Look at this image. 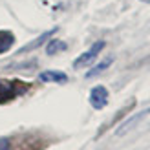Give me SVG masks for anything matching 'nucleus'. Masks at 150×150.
Masks as SVG:
<instances>
[{"mask_svg": "<svg viewBox=\"0 0 150 150\" xmlns=\"http://www.w3.org/2000/svg\"><path fill=\"white\" fill-rule=\"evenodd\" d=\"M103 48H104V42H103V40H97L88 51L81 53L77 59H75V61H73V68H82V66H88L90 62H93V61H95V57L101 53V50H103Z\"/></svg>", "mask_w": 150, "mask_h": 150, "instance_id": "obj_1", "label": "nucleus"}, {"mask_svg": "<svg viewBox=\"0 0 150 150\" xmlns=\"http://www.w3.org/2000/svg\"><path fill=\"white\" fill-rule=\"evenodd\" d=\"M90 104L95 110H103L108 104V90L104 86H95L90 92Z\"/></svg>", "mask_w": 150, "mask_h": 150, "instance_id": "obj_2", "label": "nucleus"}, {"mask_svg": "<svg viewBox=\"0 0 150 150\" xmlns=\"http://www.w3.org/2000/svg\"><path fill=\"white\" fill-rule=\"evenodd\" d=\"M39 79L42 82H57V84H62V82L68 81V75L64 71H57V70H48V71H42L39 75Z\"/></svg>", "mask_w": 150, "mask_h": 150, "instance_id": "obj_3", "label": "nucleus"}, {"mask_svg": "<svg viewBox=\"0 0 150 150\" xmlns=\"http://www.w3.org/2000/svg\"><path fill=\"white\" fill-rule=\"evenodd\" d=\"M66 48H68V46H66V42L53 39V40H50V44L46 46V51H48V55H55V53H59V51H64Z\"/></svg>", "mask_w": 150, "mask_h": 150, "instance_id": "obj_4", "label": "nucleus"}, {"mask_svg": "<svg viewBox=\"0 0 150 150\" xmlns=\"http://www.w3.org/2000/svg\"><path fill=\"white\" fill-rule=\"evenodd\" d=\"M13 35L11 33H7V31H0V53H4V51H7L11 48V44H13Z\"/></svg>", "mask_w": 150, "mask_h": 150, "instance_id": "obj_5", "label": "nucleus"}, {"mask_svg": "<svg viewBox=\"0 0 150 150\" xmlns=\"http://www.w3.org/2000/svg\"><path fill=\"white\" fill-rule=\"evenodd\" d=\"M110 64H112V59H106V61L99 62V64H97V66H95L93 70H90V71L86 73V77H93V75H99L101 71H104V70H106V68H108Z\"/></svg>", "mask_w": 150, "mask_h": 150, "instance_id": "obj_6", "label": "nucleus"}, {"mask_svg": "<svg viewBox=\"0 0 150 150\" xmlns=\"http://www.w3.org/2000/svg\"><path fill=\"white\" fill-rule=\"evenodd\" d=\"M51 33H53V31H48V33H44V35L40 37V39H37V40H33L31 44H29V46H26V48H24V51H28V50H31V48H37V46H40V44H42L44 40H46V39H48V37H50Z\"/></svg>", "mask_w": 150, "mask_h": 150, "instance_id": "obj_7", "label": "nucleus"}, {"mask_svg": "<svg viewBox=\"0 0 150 150\" xmlns=\"http://www.w3.org/2000/svg\"><path fill=\"white\" fill-rule=\"evenodd\" d=\"M0 150H9V139L0 137Z\"/></svg>", "mask_w": 150, "mask_h": 150, "instance_id": "obj_8", "label": "nucleus"}, {"mask_svg": "<svg viewBox=\"0 0 150 150\" xmlns=\"http://www.w3.org/2000/svg\"><path fill=\"white\" fill-rule=\"evenodd\" d=\"M141 2H150V0H141Z\"/></svg>", "mask_w": 150, "mask_h": 150, "instance_id": "obj_9", "label": "nucleus"}]
</instances>
